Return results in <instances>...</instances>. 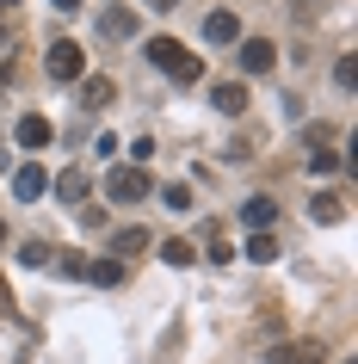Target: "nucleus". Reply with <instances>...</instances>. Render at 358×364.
Here are the masks:
<instances>
[{
    "instance_id": "a211bd4d",
    "label": "nucleus",
    "mask_w": 358,
    "mask_h": 364,
    "mask_svg": "<svg viewBox=\"0 0 358 364\" xmlns=\"http://www.w3.org/2000/svg\"><path fill=\"white\" fill-rule=\"evenodd\" d=\"M334 167H339L334 149H309V173H334Z\"/></svg>"
},
{
    "instance_id": "7ed1b4c3",
    "label": "nucleus",
    "mask_w": 358,
    "mask_h": 364,
    "mask_svg": "<svg viewBox=\"0 0 358 364\" xmlns=\"http://www.w3.org/2000/svg\"><path fill=\"white\" fill-rule=\"evenodd\" d=\"M43 75L50 80H80L87 75V50H80L75 38H56L50 50H43Z\"/></svg>"
},
{
    "instance_id": "b1692460",
    "label": "nucleus",
    "mask_w": 358,
    "mask_h": 364,
    "mask_svg": "<svg viewBox=\"0 0 358 364\" xmlns=\"http://www.w3.org/2000/svg\"><path fill=\"white\" fill-rule=\"evenodd\" d=\"M6 6H19V0H0V13H6Z\"/></svg>"
},
{
    "instance_id": "ddd939ff",
    "label": "nucleus",
    "mask_w": 358,
    "mask_h": 364,
    "mask_svg": "<svg viewBox=\"0 0 358 364\" xmlns=\"http://www.w3.org/2000/svg\"><path fill=\"white\" fill-rule=\"evenodd\" d=\"M247 259L272 266V259H278V241H272V235H253V241H247Z\"/></svg>"
},
{
    "instance_id": "5701e85b",
    "label": "nucleus",
    "mask_w": 358,
    "mask_h": 364,
    "mask_svg": "<svg viewBox=\"0 0 358 364\" xmlns=\"http://www.w3.org/2000/svg\"><path fill=\"white\" fill-rule=\"evenodd\" d=\"M50 6H56V13H75V6H80V0H50Z\"/></svg>"
},
{
    "instance_id": "4468645a",
    "label": "nucleus",
    "mask_w": 358,
    "mask_h": 364,
    "mask_svg": "<svg viewBox=\"0 0 358 364\" xmlns=\"http://www.w3.org/2000/svg\"><path fill=\"white\" fill-rule=\"evenodd\" d=\"M105 38H136V19L130 13H105Z\"/></svg>"
},
{
    "instance_id": "423d86ee",
    "label": "nucleus",
    "mask_w": 358,
    "mask_h": 364,
    "mask_svg": "<svg viewBox=\"0 0 358 364\" xmlns=\"http://www.w3.org/2000/svg\"><path fill=\"white\" fill-rule=\"evenodd\" d=\"M241 223L253 235H272V223H278V204H272V198H247L241 204Z\"/></svg>"
},
{
    "instance_id": "6e6552de",
    "label": "nucleus",
    "mask_w": 358,
    "mask_h": 364,
    "mask_svg": "<svg viewBox=\"0 0 358 364\" xmlns=\"http://www.w3.org/2000/svg\"><path fill=\"white\" fill-rule=\"evenodd\" d=\"M210 105H216L223 117H241L247 112V87H241V80H223V87L210 93Z\"/></svg>"
},
{
    "instance_id": "1a4fd4ad",
    "label": "nucleus",
    "mask_w": 358,
    "mask_h": 364,
    "mask_svg": "<svg viewBox=\"0 0 358 364\" xmlns=\"http://www.w3.org/2000/svg\"><path fill=\"white\" fill-rule=\"evenodd\" d=\"M204 43H241V19H235V13H210L204 19Z\"/></svg>"
},
{
    "instance_id": "aec40b11",
    "label": "nucleus",
    "mask_w": 358,
    "mask_h": 364,
    "mask_svg": "<svg viewBox=\"0 0 358 364\" xmlns=\"http://www.w3.org/2000/svg\"><path fill=\"white\" fill-rule=\"evenodd\" d=\"M334 80L346 87V93H352V80H358V62H352V56H339V62H334Z\"/></svg>"
},
{
    "instance_id": "f8f14e48",
    "label": "nucleus",
    "mask_w": 358,
    "mask_h": 364,
    "mask_svg": "<svg viewBox=\"0 0 358 364\" xmlns=\"http://www.w3.org/2000/svg\"><path fill=\"white\" fill-rule=\"evenodd\" d=\"M161 259H167V266H191L198 247H191V241H161Z\"/></svg>"
},
{
    "instance_id": "f03ea898",
    "label": "nucleus",
    "mask_w": 358,
    "mask_h": 364,
    "mask_svg": "<svg viewBox=\"0 0 358 364\" xmlns=\"http://www.w3.org/2000/svg\"><path fill=\"white\" fill-rule=\"evenodd\" d=\"M149 192H154V179L136 167V161H130V167H112V173H105V198H112V204H142Z\"/></svg>"
},
{
    "instance_id": "2eb2a0df",
    "label": "nucleus",
    "mask_w": 358,
    "mask_h": 364,
    "mask_svg": "<svg viewBox=\"0 0 358 364\" xmlns=\"http://www.w3.org/2000/svg\"><path fill=\"white\" fill-rule=\"evenodd\" d=\"M161 204L186 216V210H191V186H167V192H161Z\"/></svg>"
},
{
    "instance_id": "dca6fc26",
    "label": "nucleus",
    "mask_w": 358,
    "mask_h": 364,
    "mask_svg": "<svg viewBox=\"0 0 358 364\" xmlns=\"http://www.w3.org/2000/svg\"><path fill=\"white\" fill-rule=\"evenodd\" d=\"M19 266H50V247H43V241H25V247H19Z\"/></svg>"
},
{
    "instance_id": "4be33fe9",
    "label": "nucleus",
    "mask_w": 358,
    "mask_h": 364,
    "mask_svg": "<svg viewBox=\"0 0 358 364\" xmlns=\"http://www.w3.org/2000/svg\"><path fill=\"white\" fill-rule=\"evenodd\" d=\"M149 6H154V13H173V6H179V0H149Z\"/></svg>"
},
{
    "instance_id": "20e7f679",
    "label": "nucleus",
    "mask_w": 358,
    "mask_h": 364,
    "mask_svg": "<svg viewBox=\"0 0 358 364\" xmlns=\"http://www.w3.org/2000/svg\"><path fill=\"white\" fill-rule=\"evenodd\" d=\"M272 62H278L272 38H241V75H272Z\"/></svg>"
},
{
    "instance_id": "f257e3e1",
    "label": "nucleus",
    "mask_w": 358,
    "mask_h": 364,
    "mask_svg": "<svg viewBox=\"0 0 358 364\" xmlns=\"http://www.w3.org/2000/svg\"><path fill=\"white\" fill-rule=\"evenodd\" d=\"M142 56H149V62H154V68H161L167 80H179V87H191V80L204 75V62L191 56L186 43H173V38H149V43H142Z\"/></svg>"
},
{
    "instance_id": "0eeeda50",
    "label": "nucleus",
    "mask_w": 358,
    "mask_h": 364,
    "mask_svg": "<svg viewBox=\"0 0 358 364\" xmlns=\"http://www.w3.org/2000/svg\"><path fill=\"white\" fill-rule=\"evenodd\" d=\"M50 136H56V130H50V117H38V112L19 117V149H50Z\"/></svg>"
},
{
    "instance_id": "412c9836",
    "label": "nucleus",
    "mask_w": 358,
    "mask_h": 364,
    "mask_svg": "<svg viewBox=\"0 0 358 364\" xmlns=\"http://www.w3.org/2000/svg\"><path fill=\"white\" fill-rule=\"evenodd\" d=\"M56 192H62V198H80V192H87V179H80V173H62Z\"/></svg>"
},
{
    "instance_id": "f3484780",
    "label": "nucleus",
    "mask_w": 358,
    "mask_h": 364,
    "mask_svg": "<svg viewBox=\"0 0 358 364\" xmlns=\"http://www.w3.org/2000/svg\"><path fill=\"white\" fill-rule=\"evenodd\" d=\"M309 210H315V216H321V223H339V198H334V192H321V198H315V204H309Z\"/></svg>"
},
{
    "instance_id": "9b49d317",
    "label": "nucleus",
    "mask_w": 358,
    "mask_h": 364,
    "mask_svg": "<svg viewBox=\"0 0 358 364\" xmlns=\"http://www.w3.org/2000/svg\"><path fill=\"white\" fill-rule=\"evenodd\" d=\"M149 241H154V235L142 229V223H130V229H117V235H112V253H142Z\"/></svg>"
},
{
    "instance_id": "6ab92c4d",
    "label": "nucleus",
    "mask_w": 358,
    "mask_h": 364,
    "mask_svg": "<svg viewBox=\"0 0 358 364\" xmlns=\"http://www.w3.org/2000/svg\"><path fill=\"white\" fill-rule=\"evenodd\" d=\"M117 93V87H112V80H105V75H99V80H87V105H105V99H112Z\"/></svg>"
},
{
    "instance_id": "393cba45",
    "label": "nucleus",
    "mask_w": 358,
    "mask_h": 364,
    "mask_svg": "<svg viewBox=\"0 0 358 364\" xmlns=\"http://www.w3.org/2000/svg\"><path fill=\"white\" fill-rule=\"evenodd\" d=\"M0 247H6V223H0Z\"/></svg>"
},
{
    "instance_id": "39448f33",
    "label": "nucleus",
    "mask_w": 358,
    "mask_h": 364,
    "mask_svg": "<svg viewBox=\"0 0 358 364\" xmlns=\"http://www.w3.org/2000/svg\"><path fill=\"white\" fill-rule=\"evenodd\" d=\"M43 192H50V173H43L38 161H25V167L13 173V198H19V204H38Z\"/></svg>"
},
{
    "instance_id": "9d476101",
    "label": "nucleus",
    "mask_w": 358,
    "mask_h": 364,
    "mask_svg": "<svg viewBox=\"0 0 358 364\" xmlns=\"http://www.w3.org/2000/svg\"><path fill=\"white\" fill-rule=\"evenodd\" d=\"M87 278H93L99 290H117L124 284V259H87Z\"/></svg>"
}]
</instances>
